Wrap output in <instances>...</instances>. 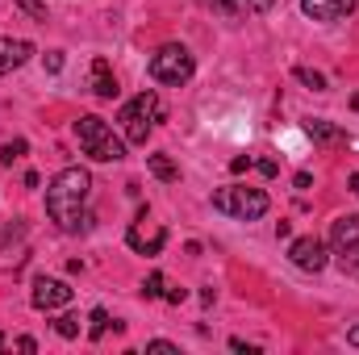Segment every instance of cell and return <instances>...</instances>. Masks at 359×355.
I'll return each instance as SVG.
<instances>
[{
    "label": "cell",
    "mask_w": 359,
    "mask_h": 355,
    "mask_svg": "<svg viewBox=\"0 0 359 355\" xmlns=\"http://www.w3.org/2000/svg\"><path fill=\"white\" fill-rule=\"evenodd\" d=\"M292 76H297V80H301L305 88H313V92H326V76H322V72H313V67H297Z\"/></svg>",
    "instance_id": "cell-17"
},
{
    "label": "cell",
    "mask_w": 359,
    "mask_h": 355,
    "mask_svg": "<svg viewBox=\"0 0 359 355\" xmlns=\"http://www.w3.org/2000/svg\"><path fill=\"white\" fill-rule=\"evenodd\" d=\"M209 4H213V13H222V17H230V21H238V17L251 13V0H209Z\"/></svg>",
    "instance_id": "cell-14"
},
{
    "label": "cell",
    "mask_w": 359,
    "mask_h": 355,
    "mask_svg": "<svg viewBox=\"0 0 359 355\" xmlns=\"http://www.w3.org/2000/svg\"><path fill=\"white\" fill-rule=\"evenodd\" d=\"M17 351H38V343H34L29 335H21V339H17Z\"/></svg>",
    "instance_id": "cell-26"
},
{
    "label": "cell",
    "mask_w": 359,
    "mask_h": 355,
    "mask_svg": "<svg viewBox=\"0 0 359 355\" xmlns=\"http://www.w3.org/2000/svg\"><path fill=\"white\" fill-rule=\"evenodd\" d=\"M17 8H21L25 17H34V21H50V17H46V4H42V0H17Z\"/></svg>",
    "instance_id": "cell-20"
},
{
    "label": "cell",
    "mask_w": 359,
    "mask_h": 355,
    "mask_svg": "<svg viewBox=\"0 0 359 355\" xmlns=\"http://www.w3.org/2000/svg\"><path fill=\"white\" fill-rule=\"evenodd\" d=\"M88 192H92V176L84 168H63L59 176L46 184V213H50V222L59 230H67V234L88 230L92 213H84Z\"/></svg>",
    "instance_id": "cell-1"
},
{
    "label": "cell",
    "mask_w": 359,
    "mask_h": 355,
    "mask_svg": "<svg viewBox=\"0 0 359 355\" xmlns=\"http://www.w3.org/2000/svg\"><path fill=\"white\" fill-rule=\"evenodd\" d=\"M92 92H96L100 100H113V96H117V76H113V67H109L104 55L92 59Z\"/></svg>",
    "instance_id": "cell-12"
},
{
    "label": "cell",
    "mask_w": 359,
    "mask_h": 355,
    "mask_svg": "<svg viewBox=\"0 0 359 355\" xmlns=\"http://www.w3.org/2000/svg\"><path fill=\"white\" fill-rule=\"evenodd\" d=\"M163 293H168V280H163L159 272H151V276H147V284H142V297H147V301H155V297H163Z\"/></svg>",
    "instance_id": "cell-18"
},
{
    "label": "cell",
    "mask_w": 359,
    "mask_h": 355,
    "mask_svg": "<svg viewBox=\"0 0 359 355\" xmlns=\"http://www.w3.org/2000/svg\"><path fill=\"white\" fill-rule=\"evenodd\" d=\"M147 168H151V176L155 180H163V184H172V180H180V168L168 159V155H151L147 159Z\"/></svg>",
    "instance_id": "cell-13"
},
{
    "label": "cell",
    "mask_w": 359,
    "mask_h": 355,
    "mask_svg": "<svg viewBox=\"0 0 359 355\" xmlns=\"http://www.w3.org/2000/svg\"><path fill=\"white\" fill-rule=\"evenodd\" d=\"M192 72H196V63H192V55L180 46V42H168V46H159L155 55H151V80H159V84H188L192 80Z\"/></svg>",
    "instance_id": "cell-5"
},
{
    "label": "cell",
    "mask_w": 359,
    "mask_h": 355,
    "mask_svg": "<svg viewBox=\"0 0 359 355\" xmlns=\"http://www.w3.org/2000/svg\"><path fill=\"white\" fill-rule=\"evenodd\" d=\"M147 351H168V355H176L180 347H176V343H168V339H151V343H147Z\"/></svg>",
    "instance_id": "cell-21"
},
{
    "label": "cell",
    "mask_w": 359,
    "mask_h": 355,
    "mask_svg": "<svg viewBox=\"0 0 359 355\" xmlns=\"http://www.w3.org/2000/svg\"><path fill=\"white\" fill-rule=\"evenodd\" d=\"M88 335L92 339H104V330H109V326H117V322H113V318H109V309H92L88 314Z\"/></svg>",
    "instance_id": "cell-15"
},
{
    "label": "cell",
    "mask_w": 359,
    "mask_h": 355,
    "mask_svg": "<svg viewBox=\"0 0 359 355\" xmlns=\"http://www.w3.org/2000/svg\"><path fill=\"white\" fill-rule=\"evenodd\" d=\"M230 347H234V351H243V355H255V347H251L247 339H230Z\"/></svg>",
    "instance_id": "cell-25"
},
{
    "label": "cell",
    "mask_w": 359,
    "mask_h": 355,
    "mask_svg": "<svg viewBox=\"0 0 359 355\" xmlns=\"http://www.w3.org/2000/svg\"><path fill=\"white\" fill-rule=\"evenodd\" d=\"M25 151H29V147H25V138H13V142H4V147H0V163H4V168H13Z\"/></svg>",
    "instance_id": "cell-16"
},
{
    "label": "cell",
    "mask_w": 359,
    "mask_h": 355,
    "mask_svg": "<svg viewBox=\"0 0 359 355\" xmlns=\"http://www.w3.org/2000/svg\"><path fill=\"white\" fill-rule=\"evenodd\" d=\"M305 134L313 142H322V147H347V130L334 126V121H326V117H309L305 121Z\"/></svg>",
    "instance_id": "cell-11"
},
{
    "label": "cell",
    "mask_w": 359,
    "mask_h": 355,
    "mask_svg": "<svg viewBox=\"0 0 359 355\" xmlns=\"http://www.w3.org/2000/svg\"><path fill=\"white\" fill-rule=\"evenodd\" d=\"M330 247L339 255H355L359 251V213H343L330 222Z\"/></svg>",
    "instance_id": "cell-8"
},
{
    "label": "cell",
    "mask_w": 359,
    "mask_h": 355,
    "mask_svg": "<svg viewBox=\"0 0 359 355\" xmlns=\"http://www.w3.org/2000/svg\"><path fill=\"white\" fill-rule=\"evenodd\" d=\"M117 121H121V130H126V142L147 147L151 126H155V121H163V105H159V96H155V92L147 88V92H138L134 100H126V105H121Z\"/></svg>",
    "instance_id": "cell-3"
},
{
    "label": "cell",
    "mask_w": 359,
    "mask_h": 355,
    "mask_svg": "<svg viewBox=\"0 0 359 355\" xmlns=\"http://www.w3.org/2000/svg\"><path fill=\"white\" fill-rule=\"evenodd\" d=\"M251 168V155H238V159H230V172L238 176V172H247Z\"/></svg>",
    "instance_id": "cell-23"
},
{
    "label": "cell",
    "mask_w": 359,
    "mask_h": 355,
    "mask_svg": "<svg viewBox=\"0 0 359 355\" xmlns=\"http://www.w3.org/2000/svg\"><path fill=\"white\" fill-rule=\"evenodd\" d=\"M301 13L309 21H343L355 13V0H301Z\"/></svg>",
    "instance_id": "cell-9"
},
{
    "label": "cell",
    "mask_w": 359,
    "mask_h": 355,
    "mask_svg": "<svg viewBox=\"0 0 359 355\" xmlns=\"http://www.w3.org/2000/svg\"><path fill=\"white\" fill-rule=\"evenodd\" d=\"M72 297H76V288H72L67 280H59V276H38V280H34V293H29V301H34L38 314L63 309V305H72Z\"/></svg>",
    "instance_id": "cell-6"
},
{
    "label": "cell",
    "mask_w": 359,
    "mask_h": 355,
    "mask_svg": "<svg viewBox=\"0 0 359 355\" xmlns=\"http://www.w3.org/2000/svg\"><path fill=\"white\" fill-rule=\"evenodd\" d=\"M29 55H34V46L25 38H0V76H8L21 63H29Z\"/></svg>",
    "instance_id": "cell-10"
},
{
    "label": "cell",
    "mask_w": 359,
    "mask_h": 355,
    "mask_svg": "<svg viewBox=\"0 0 359 355\" xmlns=\"http://www.w3.org/2000/svg\"><path fill=\"white\" fill-rule=\"evenodd\" d=\"M347 184H351V192H355V196H359V172H355V176H351V180H347Z\"/></svg>",
    "instance_id": "cell-30"
},
{
    "label": "cell",
    "mask_w": 359,
    "mask_h": 355,
    "mask_svg": "<svg viewBox=\"0 0 359 355\" xmlns=\"http://www.w3.org/2000/svg\"><path fill=\"white\" fill-rule=\"evenodd\" d=\"M46 72H63V51H50L46 55Z\"/></svg>",
    "instance_id": "cell-22"
},
{
    "label": "cell",
    "mask_w": 359,
    "mask_h": 355,
    "mask_svg": "<svg viewBox=\"0 0 359 355\" xmlns=\"http://www.w3.org/2000/svg\"><path fill=\"white\" fill-rule=\"evenodd\" d=\"M292 184H297V188H309V184H313V176H309V172H297V180H292Z\"/></svg>",
    "instance_id": "cell-28"
},
{
    "label": "cell",
    "mask_w": 359,
    "mask_h": 355,
    "mask_svg": "<svg viewBox=\"0 0 359 355\" xmlns=\"http://www.w3.org/2000/svg\"><path fill=\"white\" fill-rule=\"evenodd\" d=\"M184 297H188V288H168V293H163V301H172V305H180Z\"/></svg>",
    "instance_id": "cell-24"
},
{
    "label": "cell",
    "mask_w": 359,
    "mask_h": 355,
    "mask_svg": "<svg viewBox=\"0 0 359 355\" xmlns=\"http://www.w3.org/2000/svg\"><path fill=\"white\" fill-rule=\"evenodd\" d=\"M76 138H80V147H84V155L96 159V163H117V159H126V142L113 134V126L104 121V117H96V113H84L80 121H76Z\"/></svg>",
    "instance_id": "cell-2"
},
{
    "label": "cell",
    "mask_w": 359,
    "mask_h": 355,
    "mask_svg": "<svg viewBox=\"0 0 359 355\" xmlns=\"http://www.w3.org/2000/svg\"><path fill=\"white\" fill-rule=\"evenodd\" d=\"M347 343H351V347H359V326H351V330H347Z\"/></svg>",
    "instance_id": "cell-29"
},
{
    "label": "cell",
    "mask_w": 359,
    "mask_h": 355,
    "mask_svg": "<svg viewBox=\"0 0 359 355\" xmlns=\"http://www.w3.org/2000/svg\"><path fill=\"white\" fill-rule=\"evenodd\" d=\"M55 330H59L63 339H80V318H76V314H63V318L55 322Z\"/></svg>",
    "instance_id": "cell-19"
},
{
    "label": "cell",
    "mask_w": 359,
    "mask_h": 355,
    "mask_svg": "<svg viewBox=\"0 0 359 355\" xmlns=\"http://www.w3.org/2000/svg\"><path fill=\"white\" fill-rule=\"evenodd\" d=\"M259 172H264V176H276V172H280V168H276V159H264V163H259Z\"/></svg>",
    "instance_id": "cell-27"
},
{
    "label": "cell",
    "mask_w": 359,
    "mask_h": 355,
    "mask_svg": "<svg viewBox=\"0 0 359 355\" xmlns=\"http://www.w3.org/2000/svg\"><path fill=\"white\" fill-rule=\"evenodd\" d=\"M288 260L301 267V272H322L330 255H326V243H322V239L305 234V239H292V247H288Z\"/></svg>",
    "instance_id": "cell-7"
},
{
    "label": "cell",
    "mask_w": 359,
    "mask_h": 355,
    "mask_svg": "<svg viewBox=\"0 0 359 355\" xmlns=\"http://www.w3.org/2000/svg\"><path fill=\"white\" fill-rule=\"evenodd\" d=\"M268 192L264 188H247V184H230V188H217L213 192V209L226 213V217H238V222H259L268 213Z\"/></svg>",
    "instance_id": "cell-4"
}]
</instances>
